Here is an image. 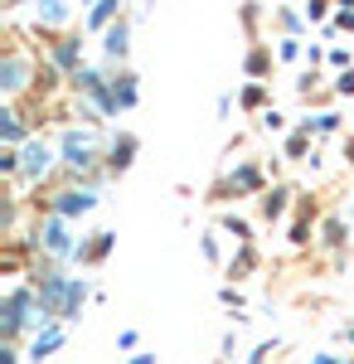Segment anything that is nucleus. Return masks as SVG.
I'll return each instance as SVG.
<instances>
[{
    "label": "nucleus",
    "instance_id": "obj_1",
    "mask_svg": "<svg viewBox=\"0 0 354 364\" xmlns=\"http://www.w3.org/2000/svg\"><path fill=\"white\" fill-rule=\"evenodd\" d=\"M73 209H78V214H82V209H92V199H87V195H63V214H73Z\"/></svg>",
    "mask_w": 354,
    "mask_h": 364
},
{
    "label": "nucleus",
    "instance_id": "obj_2",
    "mask_svg": "<svg viewBox=\"0 0 354 364\" xmlns=\"http://www.w3.org/2000/svg\"><path fill=\"white\" fill-rule=\"evenodd\" d=\"M136 364H146V360H136Z\"/></svg>",
    "mask_w": 354,
    "mask_h": 364
}]
</instances>
